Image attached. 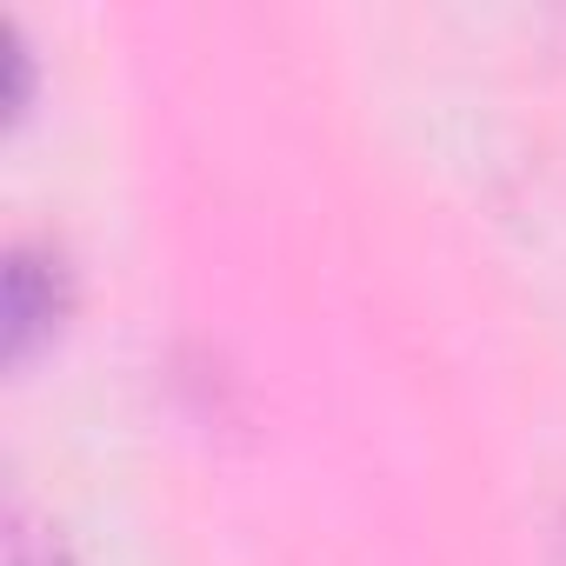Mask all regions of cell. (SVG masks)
Wrapping results in <instances>:
<instances>
[{
    "instance_id": "cell-3",
    "label": "cell",
    "mask_w": 566,
    "mask_h": 566,
    "mask_svg": "<svg viewBox=\"0 0 566 566\" xmlns=\"http://www.w3.org/2000/svg\"><path fill=\"white\" fill-rule=\"evenodd\" d=\"M14 566H67V553H61V546H21Z\"/></svg>"
},
{
    "instance_id": "cell-2",
    "label": "cell",
    "mask_w": 566,
    "mask_h": 566,
    "mask_svg": "<svg viewBox=\"0 0 566 566\" xmlns=\"http://www.w3.org/2000/svg\"><path fill=\"white\" fill-rule=\"evenodd\" d=\"M0 48H8V74H14V94H8V114H28V94H34V54L21 41L14 21H0Z\"/></svg>"
},
{
    "instance_id": "cell-1",
    "label": "cell",
    "mask_w": 566,
    "mask_h": 566,
    "mask_svg": "<svg viewBox=\"0 0 566 566\" xmlns=\"http://www.w3.org/2000/svg\"><path fill=\"white\" fill-rule=\"evenodd\" d=\"M67 321V266L41 240H14L0 266V354L8 367H28Z\"/></svg>"
}]
</instances>
